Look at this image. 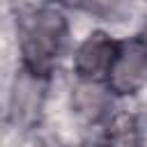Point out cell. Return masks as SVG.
I'll list each match as a JSON object with an SVG mask.
<instances>
[{
  "mask_svg": "<svg viewBox=\"0 0 147 147\" xmlns=\"http://www.w3.org/2000/svg\"><path fill=\"white\" fill-rule=\"evenodd\" d=\"M145 39H147V34H145Z\"/></svg>",
  "mask_w": 147,
  "mask_h": 147,
  "instance_id": "obj_7",
  "label": "cell"
},
{
  "mask_svg": "<svg viewBox=\"0 0 147 147\" xmlns=\"http://www.w3.org/2000/svg\"><path fill=\"white\" fill-rule=\"evenodd\" d=\"M106 147H140V131L133 115L119 113L110 119L106 131Z\"/></svg>",
  "mask_w": 147,
  "mask_h": 147,
  "instance_id": "obj_4",
  "label": "cell"
},
{
  "mask_svg": "<svg viewBox=\"0 0 147 147\" xmlns=\"http://www.w3.org/2000/svg\"><path fill=\"white\" fill-rule=\"evenodd\" d=\"M74 103H76L80 115H87V117L96 119L101 115V110L106 108V94L99 87V83H85L83 80V85L76 90Z\"/></svg>",
  "mask_w": 147,
  "mask_h": 147,
  "instance_id": "obj_5",
  "label": "cell"
},
{
  "mask_svg": "<svg viewBox=\"0 0 147 147\" xmlns=\"http://www.w3.org/2000/svg\"><path fill=\"white\" fill-rule=\"evenodd\" d=\"M126 0H80V5L90 11V14H96L101 18H110V16H117L122 11Z\"/></svg>",
  "mask_w": 147,
  "mask_h": 147,
  "instance_id": "obj_6",
  "label": "cell"
},
{
  "mask_svg": "<svg viewBox=\"0 0 147 147\" xmlns=\"http://www.w3.org/2000/svg\"><path fill=\"white\" fill-rule=\"evenodd\" d=\"M67 41V18L55 7H37L18 18V48L23 71L48 78Z\"/></svg>",
  "mask_w": 147,
  "mask_h": 147,
  "instance_id": "obj_1",
  "label": "cell"
},
{
  "mask_svg": "<svg viewBox=\"0 0 147 147\" xmlns=\"http://www.w3.org/2000/svg\"><path fill=\"white\" fill-rule=\"evenodd\" d=\"M147 83V39L145 34L117 41L106 85L115 94H136Z\"/></svg>",
  "mask_w": 147,
  "mask_h": 147,
  "instance_id": "obj_2",
  "label": "cell"
},
{
  "mask_svg": "<svg viewBox=\"0 0 147 147\" xmlns=\"http://www.w3.org/2000/svg\"><path fill=\"white\" fill-rule=\"evenodd\" d=\"M117 41H113L106 32L94 30L85 37V41L74 53V71L85 83H99L108 76L110 62L115 57Z\"/></svg>",
  "mask_w": 147,
  "mask_h": 147,
  "instance_id": "obj_3",
  "label": "cell"
}]
</instances>
